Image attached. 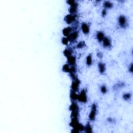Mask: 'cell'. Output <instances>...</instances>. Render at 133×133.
Segmentation results:
<instances>
[{"label": "cell", "mask_w": 133, "mask_h": 133, "mask_svg": "<svg viewBox=\"0 0 133 133\" xmlns=\"http://www.w3.org/2000/svg\"><path fill=\"white\" fill-rule=\"evenodd\" d=\"M96 37L97 40H98V41L99 42H102V41H103V40L104 39V37H105V35H104V34L103 32L99 31L96 33Z\"/></svg>", "instance_id": "cell-12"}, {"label": "cell", "mask_w": 133, "mask_h": 133, "mask_svg": "<svg viewBox=\"0 0 133 133\" xmlns=\"http://www.w3.org/2000/svg\"><path fill=\"white\" fill-rule=\"evenodd\" d=\"M103 54H102V53H100V52H99L98 54H97V56H98V57L99 58H101L103 57Z\"/></svg>", "instance_id": "cell-26"}, {"label": "cell", "mask_w": 133, "mask_h": 133, "mask_svg": "<svg viewBox=\"0 0 133 133\" xmlns=\"http://www.w3.org/2000/svg\"><path fill=\"white\" fill-rule=\"evenodd\" d=\"M66 58H67V62L69 65L70 66H75L76 63V58L75 56L71 55L66 57Z\"/></svg>", "instance_id": "cell-9"}, {"label": "cell", "mask_w": 133, "mask_h": 133, "mask_svg": "<svg viewBox=\"0 0 133 133\" xmlns=\"http://www.w3.org/2000/svg\"><path fill=\"white\" fill-rule=\"evenodd\" d=\"M129 70L130 72H131V73L133 72V64L132 63L130 64V65L129 66Z\"/></svg>", "instance_id": "cell-25"}, {"label": "cell", "mask_w": 133, "mask_h": 133, "mask_svg": "<svg viewBox=\"0 0 133 133\" xmlns=\"http://www.w3.org/2000/svg\"><path fill=\"white\" fill-rule=\"evenodd\" d=\"M78 100L82 103H85L87 101V96L86 91L83 89L80 94H78Z\"/></svg>", "instance_id": "cell-2"}, {"label": "cell", "mask_w": 133, "mask_h": 133, "mask_svg": "<svg viewBox=\"0 0 133 133\" xmlns=\"http://www.w3.org/2000/svg\"><path fill=\"white\" fill-rule=\"evenodd\" d=\"M86 46L85 43L84 41H81L79 43H78V44L76 45V48H82Z\"/></svg>", "instance_id": "cell-21"}, {"label": "cell", "mask_w": 133, "mask_h": 133, "mask_svg": "<svg viewBox=\"0 0 133 133\" xmlns=\"http://www.w3.org/2000/svg\"><path fill=\"white\" fill-rule=\"evenodd\" d=\"M98 68L99 72L101 74H104L106 70V64L104 62H99L98 65Z\"/></svg>", "instance_id": "cell-11"}, {"label": "cell", "mask_w": 133, "mask_h": 133, "mask_svg": "<svg viewBox=\"0 0 133 133\" xmlns=\"http://www.w3.org/2000/svg\"><path fill=\"white\" fill-rule=\"evenodd\" d=\"M63 54L66 57H68L69 56H70L72 55V50L71 49H69V48H66L65 50L63 51Z\"/></svg>", "instance_id": "cell-17"}, {"label": "cell", "mask_w": 133, "mask_h": 133, "mask_svg": "<svg viewBox=\"0 0 133 133\" xmlns=\"http://www.w3.org/2000/svg\"><path fill=\"white\" fill-rule=\"evenodd\" d=\"M71 66L68 63H66L62 66V71L63 72L69 73Z\"/></svg>", "instance_id": "cell-18"}, {"label": "cell", "mask_w": 133, "mask_h": 133, "mask_svg": "<svg viewBox=\"0 0 133 133\" xmlns=\"http://www.w3.org/2000/svg\"><path fill=\"white\" fill-rule=\"evenodd\" d=\"M76 14H68L66 15L65 17V21L68 25H70L72 24L73 22H75L76 20Z\"/></svg>", "instance_id": "cell-3"}, {"label": "cell", "mask_w": 133, "mask_h": 133, "mask_svg": "<svg viewBox=\"0 0 133 133\" xmlns=\"http://www.w3.org/2000/svg\"><path fill=\"white\" fill-rule=\"evenodd\" d=\"M119 25L121 28H125L127 24V20L126 17L124 15H120L118 18Z\"/></svg>", "instance_id": "cell-4"}, {"label": "cell", "mask_w": 133, "mask_h": 133, "mask_svg": "<svg viewBox=\"0 0 133 133\" xmlns=\"http://www.w3.org/2000/svg\"><path fill=\"white\" fill-rule=\"evenodd\" d=\"M72 28L70 27H67L64 28L62 30V34L64 37H67L72 31Z\"/></svg>", "instance_id": "cell-10"}, {"label": "cell", "mask_w": 133, "mask_h": 133, "mask_svg": "<svg viewBox=\"0 0 133 133\" xmlns=\"http://www.w3.org/2000/svg\"><path fill=\"white\" fill-rule=\"evenodd\" d=\"M79 85H80V81L78 80V78H76L75 80H73L72 84H71V91H75L77 93L79 91Z\"/></svg>", "instance_id": "cell-5"}, {"label": "cell", "mask_w": 133, "mask_h": 133, "mask_svg": "<svg viewBox=\"0 0 133 133\" xmlns=\"http://www.w3.org/2000/svg\"><path fill=\"white\" fill-rule=\"evenodd\" d=\"M104 47L107 48H109L112 46V41L111 40L109 37H105L102 41Z\"/></svg>", "instance_id": "cell-6"}, {"label": "cell", "mask_w": 133, "mask_h": 133, "mask_svg": "<svg viewBox=\"0 0 133 133\" xmlns=\"http://www.w3.org/2000/svg\"><path fill=\"white\" fill-rule=\"evenodd\" d=\"M78 94H77L76 92L71 91L70 94V98L73 101H75L76 100H78Z\"/></svg>", "instance_id": "cell-16"}, {"label": "cell", "mask_w": 133, "mask_h": 133, "mask_svg": "<svg viewBox=\"0 0 133 133\" xmlns=\"http://www.w3.org/2000/svg\"><path fill=\"white\" fill-rule=\"evenodd\" d=\"M84 130L86 133H91L92 132V127L89 124H87L85 127H84Z\"/></svg>", "instance_id": "cell-20"}, {"label": "cell", "mask_w": 133, "mask_h": 133, "mask_svg": "<svg viewBox=\"0 0 133 133\" xmlns=\"http://www.w3.org/2000/svg\"><path fill=\"white\" fill-rule=\"evenodd\" d=\"M61 42H62V43L63 45H67L69 42V41L67 37H64L62 38V39H61Z\"/></svg>", "instance_id": "cell-23"}, {"label": "cell", "mask_w": 133, "mask_h": 133, "mask_svg": "<svg viewBox=\"0 0 133 133\" xmlns=\"http://www.w3.org/2000/svg\"><path fill=\"white\" fill-rule=\"evenodd\" d=\"M78 6H70V8H69V12L70 14H76V12L78 11Z\"/></svg>", "instance_id": "cell-15"}, {"label": "cell", "mask_w": 133, "mask_h": 133, "mask_svg": "<svg viewBox=\"0 0 133 133\" xmlns=\"http://www.w3.org/2000/svg\"><path fill=\"white\" fill-rule=\"evenodd\" d=\"M132 97V95L130 94L129 93H126L123 94V98L125 100H129Z\"/></svg>", "instance_id": "cell-19"}, {"label": "cell", "mask_w": 133, "mask_h": 133, "mask_svg": "<svg viewBox=\"0 0 133 133\" xmlns=\"http://www.w3.org/2000/svg\"><path fill=\"white\" fill-rule=\"evenodd\" d=\"M101 15L103 17H104L107 15V9L104 8L101 12Z\"/></svg>", "instance_id": "cell-24"}, {"label": "cell", "mask_w": 133, "mask_h": 133, "mask_svg": "<svg viewBox=\"0 0 133 133\" xmlns=\"http://www.w3.org/2000/svg\"><path fill=\"white\" fill-rule=\"evenodd\" d=\"M86 63L87 66H91L92 65L93 63V57H92V55L91 54H89L86 58Z\"/></svg>", "instance_id": "cell-14"}, {"label": "cell", "mask_w": 133, "mask_h": 133, "mask_svg": "<svg viewBox=\"0 0 133 133\" xmlns=\"http://www.w3.org/2000/svg\"><path fill=\"white\" fill-rule=\"evenodd\" d=\"M107 91H108V89H107L106 85H103L100 86V91L103 94H106L107 93Z\"/></svg>", "instance_id": "cell-22"}, {"label": "cell", "mask_w": 133, "mask_h": 133, "mask_svg": "<svg viewBox=\"0 0 133 133\" xmlns=\"http://www.w3.org/2000/svg\"><path fill=\"white\" fill-rule=\"evenodd\" d=\"M103 6L104 9H111L113 6V4L110 1H104L103 3Z\"/></svg>", "instance_id": "cell-13"}, {"label": "cell", "mask_w": 133, "mask_h": 133, "mask_svg": "<svg viewBox=\"0 0 133 133\" xmlns=\"http://www.w3.org/2000/svg\"><path fill=\"white\" fill-rule=\"evenodd\" d=\"M97 105L96 104H93L91 107V110L89 114V119L91 121H93L96 119L97 114Z\"/></svg>", "instance_id": "cell-1"}, {"label": "cell", "mask_w": 133, "mask_h": 133, "mask_svg": "<svg viewBox=\"0 0 133 133\" xmlns=\"http://www.w3.org/2000/svg\"><path fill=\"white\" fill-rule=\"evenodd\" d=\"M81 29L83 33L85 34H88L90 31V28L89 25L85 22H83L81 25Z\"/></svg>", "instance_id": "cell-8"}, {"label": "cell", "mask_w": 133, "mask_h": 133, "mask_svg": "<svg viewBox=\"0 0 133 133\" xmlns=\"http://www.w3.org/2000/svg\"><path fill=\"white\" fill-rule=\"evenodd\" d=\"M79 37V33L76 31H75L71 32V34L69 35L67 37L69 42H75L77 40Z\"/></svg>", "instance_id": "cell-7"}]
</instances>
